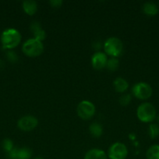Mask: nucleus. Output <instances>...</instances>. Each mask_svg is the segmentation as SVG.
I'll return each mask as SVG.
<instances>
[{
    "label": "nucleus",
    "instance_id": "obj_19",
    "mask_svg": "<svg viewBox=\"0 0 159 159\" xmlns=\"http://www.w3.org/2000/svg\"><path fill=\"white\" fill-rule=\"evenodd\" d=\"M148 134L151 139L159 136V125L157 124H151L148 127Z\"/></svg>",
    "mask_w": 159,
    "mask_h": 159
},
{
    "label": "nucleus",
    "instance_id": "obj_6",
    "mask_svg": "<svg viewBox=\"0 0 159 159\" xmlns=\"http://www.w3.org/2000/svg\"><path fill=\"white\" fill-rule=\"evenodd\" d=\"M132 93L137 99L145 100L152 96L153 89L151 85L146 82H138L132 86Z\"/></svg>",
    "mask_w": 159,
    "mask_h": 159
},
{
    "label": "nucleus",
    "instance_id": "obj_23",
    "mask_svg": "<svg viewBox=\"0 0 159 159\" xmlns=\"http://www.w3.org/2000/svg\"><path fill=\"white\" fill-rule=\"evenodd\" d=\"M49 3L53 8H59L62 6L63 2L62 0H51L49 2Z\"/></svg>",
    "mask_w": 159,
    "mask_h": 159
},
{
    "label": "nucleus",
    "instance_id": "obj_4",
    "mask_svg": "<svg viewBox=\"0 0 159 159\" xmlns=\"http://www.w3.org/2000/svg\"><path fill=\"white\" fill-rule=\"evenodd\" d=\"M23 54L30 57H36L40 56L44 51V45L41 41L34 38L29 39L23 43L22 47Z\"/></svg>",
    "mask_w": 159,
    "mask_h": 159
},
{
    "label": "nucleus",
    "instance_id": "obj_11",
    "mask_svg": "<svg viewBox=\"0 0 159 159\" xmlns=\"http://www.w3.org/2000/svg\"><path fill=\"white\" fill-rule=\"evenodd\" d=\"M84 159H108L104 151L98 148L89 150L84 155Z\"/></svg>",
    "mask_w": 159,
    "mask_h": 159
},
{
    "label": "nucleus",
    "instance_id": "obj_15",
    "mask_svg": "<svg viewBox=\"0 0 159 159\" xmlns=\"http://www.w3.org/2000/svg\"><path fill=\"white\" fill-rule=\"evenodd\" d=\"M89 132H90V135L93 136L94 138H100L103 134L102 126H101L99 123H93V124H90V127H89Z\"/></svg>",
    "mask_w": 159,
    "mask_h": 159
},
{
    "label": "nucleus",
    "instance_id": "obj_22",
    "mask_svg": "<svg viewBox=\"0 0 159 159\" xmlns=\"http://www.w3.org/2000/svg\"><path fill=\"white\" fill-rule=\"evenodd\" d=\"M7 58L11 62H17L18 61V55L14 51H9L7 52Z\"/></svg>",
    "mask_w": 159,
    "mask_h": 159
},
{
    "label": "nucleus",
    "instance_id": "obj_17",
    "mask_svg": "<svg viewBox=\"0 0 159 159\" xmlns=\"http://www.w3.org/2000/svg\"><path fill=\"white\" fill-rule=\"evenodd\" d=\"M32 156V151L27 147L18 148L17 152V159H30Z\"/></svg>",
    "mask_w": 159,
    "mask_h": 159
},
{
    "label": "nucleus",
    "instance_id": "obj_12",
    "mask_svg": "<svg viewBox=\"0 0 159 159\" xmlns=\"http://www.w3.org/2000/svg\"><path fill=\"white\" fill-rule=\"evenodd\" d=\"M23 9L25 13L28 16H34L37 11V4L33 0H26L22 4Z\"/></svg>",
    "mask_w": 159,
    "mask_h": 159
},
{
    "label": "nucleus",
    "instance_id": "obj_2",
    "mask_svg": "<svg viewBox=\"0 0 159 159\" xmlns=\"http://www.w3.org/2000/svg\"><path fill=\"white\" fill-rule=\"evenodd\" d=\"M104 54L112 57H118L123 51V43L121 40L115 37H109L105 40L103 46Z\"/></svg>",
    "mask_w": 159,
    "mask_h": 159
},
{
    "label": "nucleus",
    "instance_id": "obj_24",
    "mask_svg": "<svg viewBox=\"0 0 159 159\" xmlns=\"http://www.w3.org/2000/svg\"><path fill=\"white\" fill-rule=\"evenodd\" d=\"M95 45H96V47H95V48H94L95 50H98V49H100V48H101V43L100 41H97V42H95V43H93V46H95Z\"/></svg>",
    "mask_w": 159,
    "mask_h": 159
},
{
    "label": "nucleus",
    "instance_id": "obj_18",
    "mask_svg": "<svg viewBox=\"0 0 159 159\" xmlns=\"http://www.w3.org/2000/svg\"><path fill=\"white\" fill-rule=\"evenodd\" d=\"M119 66V61L116 57H111L110 59H108L107 65H106V68L108 70L111 71H116Z\"/></svg>",
    "mask_w": 159,
    "mask_h": 159
},
{
    "label": "nucleus",
    "instance_id": "obj_27",
    "mask_svg": "<svg viewBox=\"0 0 159 159\" xmlns=\"http://www.w3.org/2000/svg\"><path fill=\"white\" fill-rule=\"evenodd\" d=\"M34 159H44V158H41V157H37V158H35Z\"/></svg>",
    "mask_w": 159,
    "mask_h": 159
},
{
    "label": "nucleus",
    "instance_id": "obj_14",
    "mask_svg": "<svg viewBox=\"0 0 159 159\" xmlns=\"http://www.w3.org/2000/svg\"><path fill=\"white\" fill-rule=\"evenodd\" d=\"M158 6L157 4L151 2H145L143 6V12L149 16H154L158 13Z\"/></svg>",
    "mask_w": 159,
    "mask_h": 159
},
{
    "label": "nucleus",
    "instance_id": "obj_1",
    "mask_svg": "<svg viewBox=\"0 0 159 159\" xmlns=\"http://www.w3.org/2000/svg\"><path fill=\"white\" fill-rule=\"evenodd\" d=\"M21 41V35L17 30L9 28L5 30L1 36V42L3 49L11 50L15 48Z\"/></svg>",
    "mask_w": 159,
    "mask_h": 159
},
{
    "label": "nucleus",
    "instance_id": "obj_25",
    "mask_svg": "<svg viewBox=\"0 0 159 159\" xmlns=\"http://www.w3.org/2000/svg\"><path fill=\"white\" fill-rule=\"evenodd\" d=\"M4 66H5L4 62H3L2 60H0V70H2L3 68H4Z\"/></svg>",
    "mask_w": 159,
    "mask_h": 159
},
{
    "label": "nucleus",
    "instance_id": "obj_13",
    "mask_svg": "<svg viewBox=\"0 0 159 159\" xmlns=\"http://www.w3.org/2000/svg\"><path fill=\"white\" fill-rule=\"evenodd\" d=\"M113 85L115 92L119 93H125L129 88V83H128L127 81L120 77L115 79L113 82Z\"/></svg>",
    "mask_w": 159,
    "mask_h": 159
},
{
    "label": "nucleus",
    "instance_id": "obj_8",
    "mask_svg": "<svg viewBox=\"0 0 159 159\" xmlns=\"http://www.w3.org/2000/svg\"><path fill=\"white\" fill-rule=\"evenodd\" d=\"M38 124V120L37 118L31 115L22 116L17 122V127L23 131H31L36 128Z\"/></svg>",
    "mask_w": 159,
    "mask_h": 159
},
{
    "label": "nucleus",
    "instance_id": "obj_7",
    "mask_svg": "<svg viewBox=\"0 0 159 159\" xmlns=\"http://www.w3.org/2000/svg\"><path fill=\"white\" fill-rule=\"evenodd\" d=\"M127 155V148L121 142L112 144L108 151V158L109 159H126Z\"/></svg>",
    "mask_w": 159,
    "mask_h": 159
},
{
    "label": "nucleus",
    "instance_id": "obj_9",
    "mask_svg": "<svg viewBox=\"0 0 159 159\" xmlns=\"http://www.w3.org/2000/svg\"><path fill=\"white\" fill-rule=\"evenodd\" d=\"M108 61L107 55L104 52L98 51L91 57V65L94 69L101 70L106 67Z\"/></svg>",
    "mask_w": 159,
    "mask_h": 159
},
{
    "label": "nucleus",
    "instance_id": "obj_3",
    "mask_svg": "<svg viewBox=\"0 0 159 159\" xmlns=\"http://www.w3.org/2000/svg\"><path fill=\"white\" fill-rule=\"evenodd\" d=\"M137 116L141 122L151 123L156 119L157 112L152 104L150 102H143L137 108Z\"/></svg>",
    "mask_w": 159,
    "mask_h": 159
},
{
    "label": "nucleus",
    "instance_id": "obj_20",
    "mask_svg": "<svg viewBox=\"0 0 159 159\" xmlns=\"http://www.w3.org/2000/svg\"><path fill=\"white\" fill-rule=\"evenodd\" d=\"M2 148L5 152L9 153L14 148L13 143H12V141L10 139H5L2 141Z\"/></svg>",
    "mask_w": 159,
    "mask_h": 159
},
{
    "label": "nucleus",
    "instance_id": "obj_26",
    "mask_svg": "<svg viewBox=\"0 0 159 159\" xmlns=\"http://www.w3.org/2000/svg\"><path fill=\"white\" fill-rule=\"evenodd\" d=\"M156 119H157V123H158L159 124V115L157 116H156Z\"/></svg>",
    "mask_w": 159,
    "mask_h": 159
},
{
    "label": "nucleus",
    "instance_id": "obj_21",
    "mask_svg": "<svg viewBox=\"0 0 159 159\" xmlns=\"http://www.w3.org/2000/svg\"><path fill=\"white\" fill-rule=\"evenodd\" d=\"M132 97L129 94H124L119 98V103L123 107H126L129 105L131 102Z\"/></svg>",
    "mask_w": 159,
    "mask_h": 159
},
{
    "label": "nucleus",
    "instance_id": "obj_10",
    "mask_svg": "<svg viewBox=\"0 0 159 159\" xmlns=\"http://www.w3.org/2000/svg\"><path fill=\"white\" fill-rule=\"evenodd\" d=\"M31 30L32 31L34 38L39 41H43L46 37V33L41 26V24L37 21L33 22L31 24Z\"/></svg>",
    "mask_w": 159,
    "mask_h": 159
},
{
    "label": "nucleus",
    "instance_id": "obj_16",
    "mask_svg": "<svg viewBox=\"0 0 159 159\" xmlns=\"http://www.w3.org/2000/svg\"><path fill=\"white\" fill-rule=\"evenodd\" d=\"M147 159H159V145L154 144L146 152Z\"/></svg>",
    "mask_w": 159,
    "mask_h": 159
},
{
    "label": "nucleus",
    "instance_id": "obj_5",
    "mask_svg": "<svg viewBox=\"0 0 159 159\" xmlns=\"http://www.w3.org/2000/svg\"><path fill=\"white\" fill-rule=\"evenodd\" d=\"M95 106L91 102L87 100H83L78 104L76 108V113L78 116L84 120H88L91 119L95 114Z\"/></svg>",
    "mask_w": 159,
    "mask_h": 159
}]
</instances>
